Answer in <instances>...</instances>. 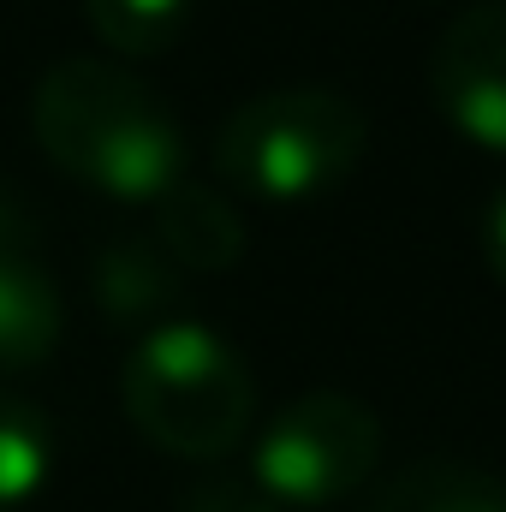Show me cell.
I'll use <instances>...</instances> for the list:
<instances>
[{"mask_svg": "<svg viewBox=\"0 0 506 512\" xmlns=\"http://www.w3.org/2000/svg\"><path fill=\"white\" fill-rule=\"evenodd\" d=\"M370 512H506V483L465 459H417L381 489Z\"/></svg>", "mask_w": 506, "mask_h": 512, "instance_id": "obj_9", "label": "cell"}, {"mask_svg": "<svg viewBox=\"0 0 506 512\" xmlns=\"http://www.w3.org/2000/svg\"><path fill=\"white\" fill-rule=\"evenodd\" d=\"M381 459L376 411L352 393H304L292 399L251 447V483L280 507H328L370 483Z\"/></svg>", "mask_w": 506, "mask_h": 512, "instance_id": "obj_4", "label": "cell"}, {"mask_svg": "<svg viewBox=\"0 0 506 512\" xmlns=\"http://www.w3.org/2000/svg\"><path fill=\"white\" fill-rule=\"evenodd\" d=\"M126 417L173 459H227L256 417L245 358L203 322H155L126 358Z\"/></svg>", "mask_w": 506, "mask_h": 512, "instance_id": "obj_2", "label": "cell"}, {"mask_svg": "<svg viewBox=\"0 0 506 512\" xmlns=\"http://www.w3.org/2000/svg\"><path fill=\"white\" fill-rule=\"evenodd\" d=\"M54 471V429L30 399L0 393V512H18L42 495Z\"/></svg>", "mask_w": 506, "mask_h": 512, "instance_id": "obj_10", "label": "cell"}, {"mask_svg": "<svg viewBox=\"0 0 506 512\" xmlns=\"http://www.w3.org/2000/svg\"><path fill=\"white\" fill-rule=\"evenodd\" d=\"M30 126L42 137L48 161L72 179L126 197L155 203L185 179V137L173 114L108 60H60L30 102Z\"/></svg>", "mask_w": 506, "mask_h": 512, "instance_id": "obj_1", "label": "cell"}, {"mask_svg": "<svg viewBox=\"0 0 506 512\" xmlns=\"http://www.w3.org/2000/svg\"><path fill=\"white\" fill-rule=\"evenodd\" d=\"M179 512H286L251 477H203L179 495Z\"/></svg>", "mask_w": 506, "mask_h": 512, "instance_id": "obj_12", "label": "cell"}, {"mask_svg": "<svg viewBox=\"0 0 506 512\" xmlns=\"http://www.w3.org/2000/svg\"><path fill=\"white\" fill-rule=\"evenodd\" d=\"M364 137H370L364 108L340 90H322V84L268 90L221 126L215 167L251 197L298 203V197L334 191L358 167Z\"/></svg>", "mask_w": 506, "mask_h": 512, "instance_id": "obj_3", "label": "cell"}, {"mask_svg": "<svg viewBox=\"0 0 506 512\" xmlns=\"http://www.w3.org/2000/svg\"><path fill=\"white\" fill-rule=\"evenodd\" d=\"M173 298H179V268L149 233H120L96 251V304L120 328H137V322L155 328V316Z\"/></svg>", "mask_w": 506, "mask_h": 512, "instance_id": "obj_7", "label": "cell"}, {"mask_svg": "<svg viewBox=\"0 0 506 512\" xmlns=\"http://www.w3.org/2000/svg\"><path fill=\"white\" fill-rule=\"evenodd\" d=\"M483 256H489L495 280H506V191L489 203V215H483Z\"/></svg>", "mask_w": 506, "mask_h": 512, "instance_id": "obj_14", "label": "cell"}, {"mask_svg": "<svg viewBox=\"0 0 506 512\" xmlns=\"http://www.w3.org/2000/svg\"><path fill=\"white\" fill-rule=\"evenodd\" d=\"M84 18L120 54H161L179 42L191 0H84Z\"/></svg>", "mask_w": 506, "mask_h": 512, "instance_id": "obj_11", "label": "cell"}, {"mask_svg": "<svg viewBox=\"0 0 506 512\" xmlns=\"http://www.w3.org/2000/svg\"><path fill=\"white\" fill-rule=\"evenodd\" d=\"M60 346V292L30 256H0V376L48 364Z\"/></svg>", "mask_w": 506, "mask_h": 512, "instance_id": "obj_8", "label": "cell"}, {"mask_svg": "<svg viewBox=\"0 0 506 512\" xmlns=\"http://www.w3.org/2000/svg\"><path fill=\"white\" fill-rule=\"evenodd\" d=\"M429 90L471 143L506 149V0H477L441 30Z\"/></svg>", "mask_w": 506, "mask_h": 512, "instance_id": "obj_5", "label": "cell"}, {"mask_svg": "<svg viewBox=\"0 0 506 512\" xmlns=\"http://www.w3.org/2000/svg\"><path fill=\"white\" fill-rule=\"evenodd\" d=\"M30 245H36V215L12 185H0V256H24Z\"/></svg>", "mask_w": 506, "mask_h": 512, "instance_id": "obj_13", "label": "cell"}, {"mask_svg": "<svg viewBox=\"0 0 506 512\" xmlns=\"http://www.w3.org/2000/svg\"><path fill=\"white\" fill-rule=\"evenodd\" d=\"M155 245L173 256V268L227 274L245 256V221L221 191L179 179L167 197H155Z\"/></svg>", "mask_w": 506, "mask_h": 512, "instance_id": "obj_6", "label": "cell"}]
</instances>
